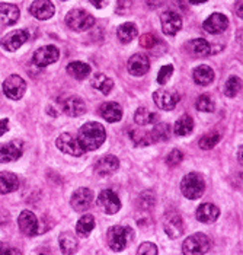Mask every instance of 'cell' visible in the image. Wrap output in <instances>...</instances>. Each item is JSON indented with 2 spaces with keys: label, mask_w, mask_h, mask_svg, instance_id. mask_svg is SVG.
I'll use <instances>...</instances> for the list:
<instances>
[{
  "label": "cell",
  "mask_w": 243,
  "mask_h": 255,
  "mask_svg": "<svg viewBox=\"0 0 243 255\" xmlns=\"http://www.w3.org/2000/svg\"><path fill=\"white\" fill-rule=\"evenodd\" d=\"M28 38H29V35L25 29H16V31L6 34L1 38L0 44L6 51H16V50H19V47H22L28 41Z\"/></svg>",
  "instance_id": "9a60e30c"
},
{
  "label": "cell",
  "mask_w": 243,
  "mask_h": 255,
  "mask_svg": "<svg viewBox=\"0 0 243 255\" xmlns=\"http://www.w3.org/2000/svg\"><path fill=\"white\" fill-rule=\"evenodd\" d=\"M23 143L20 140H10L6 143H0V163L15 162L22 156Z\"/></svg>",
  "instance_id": "8fae6325"
},
{
  "label": "cell",
  "mask_w": 243,
  "mask_h": 255,
  "mask_svg": "<svg viewBox=\"0 0 243 255\" xmlns=\"http://www.w3.org/2000/svg\"><path fill=\"white\" fill-rule=\"evenodd\" d=\"M26 91V82L18 75H10L3 82V94L9 99L19 101Z\"/></svg>",
  "instance_id": "52a82bcc"
},
{
  "label": "cell",
  "mask_w": 243,
  "mask_h": 255,
  "mask_svg": "<svg viewBox=\"0 0 243 255\" xmlns=\"http://www.w3.org/2000/svg\"><path fill=\"white\" fill-rule=\"evenodd\" d=\"M4 254H20V251L19 250H15V248H10L6 244H0V255Z\"/></svg>",
  "instance_id": "f6af8a7d"
},
{
  "label": "cell",
  "mask_w": 243,
  "mask_h": 255,
  "mask_svg": "<svg viewBox=\"0 0 243 255\" xmlns=\"http://www.w3.org/2000/svg\"><path fill=\"white\" fill-rule=\"evenodd\" d=\"M163 229L170 239H176V238L182 236L183 231H185L183 219L178 213L166 215V217L163 219Z\"/></svg>",
  "instance_id": "5bb4252c"
},
{
  "label": "cell",
  "mask_w": 243,
  "mask_h": 255,
  "mask_svg": "<svg viewBox=\"0 0 243 255\" xmlns=\"http://www.w3.org/2000/svg\"><path fill=\"white\" fill-rule=\"evenodd\" d=\"M137 35H139V29H137L136 23H133V22H125V23L120 25L117 29V37L122 44L131 42Z\"/></svg>",
  "instance_id": "4dcf8cb0"
},
{
  "label": "cell",
  "mask_w": 243,
  "mask_h": 255,
  "mask_svg": "<svg viewBox=\"0 0 243 255\" xmlns=\"http://www.w3.org/2000/svg\"><path fill=\"white\" fill-rule=\"evenodd\" d=\"M195 217H197V220L201 222V223H207V225L214 223V222L220 217V209H219L217 206L211 204V203H204V204H201V206L197 209Z\"/></svg>",
  "instance_id": "44dd1931"
},
{
  "label": "cell",
  "mask_w": 243,
  "mask_h": 255,
  "mask_svg": "<svg viewBox=\"0 0 243 255\" xmlns=\"http://www.w3.org/2000/svg\"><path fill=\"white\" fill-rule=\"evenodd\" d=\"M161 116L158 113H153L152 110L146 108V107H140L136 113H134V121L139 126H149V124H156L159 123Z\"/></svg>",
  "instance_id": "83f0119b"
},
{
  "label": "cell",
  "mask_w": 243,
  "mask_h": 255,
  "mask_svg": "<svg viewBox=\"0 0 243 255\" xmlns=\"http://www.w3.org/2000/svg\"><path fill=\"white\" fill-rule=\"evenodd\" d=\"M195 108L201 113H213L216 110V104L210 95H201L195 102Z\"/></svg>",
  "instance_id": "f35d334b"
},
{
  "label": "cell",
  "mask_w": 243,
  "mask_h": 255,
  "mask_svg": "<svg viewBox=\"0 0 243 255\" xmlns=\"http://www.w3.org/2000/svg\"><path fill=\"white\" fill-rule=\"evenodd\" d=\"M127 69H128L130 75H133L136 78L144 76L149 72V69H150V60H149V57L146 54L137 53V54L130 57L128 64H127Z\"/></svg>",
  "instance_id": "ac0fdd59"
},
{
  "label": "cell",
  "mask_w": 243,
  "mask_h": 255,
  "mask_svg": "<svg viewBox=\"0 0 243 255\" xmlns=\"http://www.w3.org/2000/svg\"><path fill=\"white\" fill-rule=\"evenodd\" d=\"M192 78H194V82L197 85H200V86H208L214 80V70L210 66L201 64V66H198V67L194 69Z\"/></svg>",
  "instance_id": "484cf974"
},
{
  "label": "cell",
  "mask_w": 243,
  "mask_h": 255,
  "mask_svg": "<svg viewBox=\"0 0 243 255\" xmlns=\"http://www.w3.org/2000/svg\"><path fill=\"white\" fill-rule=\"evenodd\" d=\"M153 143L156 141H167L170 138V126L166 123H156L153 130L150 131Z\"/></svg>",
  "instance_id": "836d02e7"
},
{
  "label": "cell",
  "mask_w": 243,
  "mask_h": 255,
  "mask_svg": "<svg viewBox=\"0 0 243 255\" xmlns=\"http://www.w3.org/2000/svg\"><path fill=\"white\" fill-rule=\"evenodd\" d=\"M161 23H162L163 34L173 37L182 29V18L178 12L164 10L161 13Z\"/></svg>",
  "instance_id": "9c48e42d"
},
{
  "label": "cell",
  "mask_w": 243,
  "mask_h": 255,
  "mask_svg": "<svg viewBox=\"0 0 243 255\" xmlns=\"http://www.w3.org/2000/svg\"><path fill=\"white\" fill-rule=\"evenodd\" d=\"M179 99H181V95L173 89H163L162 88V89H158L153 94V101H155L156 107L163 110V111L175 110Z\"/></svg>",
  "instance_id": "ba28073f"
},
{
  "label": "cell",
  "mask_w": 243,
  "mask_h": 255,
  "mask_svg": "<svg viewBox=\"0 0 243 255\" xmlns=\"http://www.w3.org/2000/svg\"><path fill=\"white\" fill-rule=\"evenodd\" d=\"M59 244H60V250L63 254H75L79 248L78 235L72 232H63L59 236Z\"/></svg>",
  "instance_id": "4316f807"
},
{
  "label": "cell",
  "mask_w": 243,
  "mask_h": 255,
  "mask_svg": "<svg viewBox=\"0 0 243 255\" xmlns=\"http://www.w3.org/2000/svg\"><path fill=\"white\" fill-rule=\"evenodd\" d=\"M211 248V239L205 234H194L186 238L182 244V253L186 255L205 254Z\"/></svg>",
  "instance_id": "5b68a950"
},
{
  "label": "cell",
  "mask_w": 243,
  "mask_h": 255,
  "mask_svg": "<svg viewBox=\"0 0 243 255\" xmlns=\"http://www.w3.org/2000/svg\"><path fill=\"white\" fill-rule=\"evenodd\" d=\"M130 236H131V229L130 228H124V226H120V225H115V226L108 229L106 241H108V245H109V248L112 251L120 253L127 247V244L130 241Z\"/></svg>",
  "instance_id": "277c9868"
},
{
  "label": "cell",
  "mask_w": 243,
  "mask_h": 255,
  "mask_svg": "<svg viewBox=\"0 0 243 255\" xmlns=\"http://www.w3.org/2000/svg\"><path fill=\"white\" fill-rule=\"evenodd\" d=\"M155 203H156V196H155L153 191H144L142 196L139 197V207L142 210H150V209H153Z\"/></svg>",
  "instance_id": "ab89813d"
},
{
  "label": "cell",
  "mask_w": 243,
  "mask_h": 255,
  "mask_svg": "<svg viewBox=\"0 0 243 255\" xmlns=\"http://www.w3.org/2000/svg\"><path fill=\"white\" fill-rule=\"evenodd\" d=\"M96 9H102V7H105L106 4H108V0H89Z\"/></svg>",
  "instance_id": "c3c4849f"
},
{
  "label": "cell",
  "mask_w": 243,
  "mask_h": 255,
  "mask_svg": "<svg viewBox=\"0 0 243 255\" xmlns=\"http://www.w3.org/2000/svg\"><path fill=\"white\" fill-rule=\"evenodd\" d=\"M120 168V160L114 155H105L99 157L95 163V172L99 177H109Z\"/></svg>",
  "instance_id": "e0dca14e"
},
{
  "label": "cell",
  "mask_w": 243,
  "mask_h": 255,
  "mask_svg": "<svg viewBox=\"0 0 243 255\" xmlns=\"http://www.w3.org/2000/svg\"><path fill=\"white\" fill-rule=\"evenodd\" d=\"M92 86L96 88V89H99L103 95H109L111 91H112V88H114V80L106 78L102 73H98V75H95V78L92 79Z\"/></svg>",
  "instance_id": "e575fe53"
},
{
  "label": "cell",
  "mask_w": 243,
  "mask_h": 255,
  "mask_svg": "<svg viewBox=\"0 0 243 255\" xmlns=\"http://www.w3.org/2000/svg\"><path fill=\"white\" fill-rule=\"evenodd\" d=\"M19 7L12 3H0V23L13 25L19 20Z\"/></svg>",
  "instance_id": "cb8c5ba5"
},
{
  "label": "cell",
  "mask_w": 243,
  "mask_h": 255,
  "mask_svg": "<svg viewBox=\"0 0 243 255\" xmlns=\"http://www.w3.org/2000/svg\"><path fill=\"white\" fill-rule=\"evenodd\" d=\"M29 12L34 18L40 20H47L54 16L56 7L50 0H35L29 6Z\"/></svg>",
  "instance_id": "d6986e66"
},
{
  "label": "cell",
  "mask_w": 243,
  "mask_h": 255,
  "mask_svg": "<svg viewBox=\"0 0 243 255\" xmlns=\"http://www.w3.org/2000/svg\"><path fill=\"white\" fill-rule=\"evenodd\" d=\"M192 4H201V3H205V1H208V0H189Z\"/></svg>",
  "instance_id": "f907efd6"
},
{
  "label": "cell",
  "mask_w": 243,
  "mask_h": 255,
  "mask_svg": "<svg viewBox=\"0 0 243 255\" xmlns=\"http://www.w3.org/2000/svg\"><path fill=\"white\" fill-rule=\"evenodd\" d=\"M99 114L108 123H118L122 118V108L118 102H103L99 107Z\"/></svg>",
  "instance_id": "603a6c76"
},
{
  "label": "cell",
  "mask_w": 243,
  "mask_h": 255,
  "mask_svg": "<svg viewBox=\"0 0 243 255\" xmlns=\"http://www.w3.org/2000/svg\"><path fill=\"white\" fill-rule=\"evenodd\" d=\"M146 4L150 7V9H158L159 6L163 4V0H146Z\"/></svg>",
  "instance_id": "7dc6e473"
},
{
  "label": "cell",
  "mask_w": 243,
  "mask_h": 255,
  "mask_svg": "<svg viewBox=\"0 0 243 255\" xmlns=\"http://www.w3.org/2000/svg\"><path fill=\"white\" fill-rule=\"evenodd\" d=\"M78 138L81 141V147L84 149V152L86 150H96L103 144V141L106 138V131H105V127L101 123L89 121L81 127Z\"/></svg>",
  "instance_id": "6da1fadb"
},
{
  "label": "cell",
  "mask_w": 243,
  "mask_h": 255,
  "mask_svg": "<svg viewBox=\"0 0 243 255\" xmlns=\"http://www.w3.org/2000/svg\"><path fill=\"white\" fill-rule=\"evenodd\" d=\"M92 203H93V191L84 187L76 190L70 198V204L76 212H86Z\"/></svg>",
  "instance_id": "2e32d148"
},
{
  "label": "cell",
  "mask_w": 243,
  "mask_h": 255,
  "mask_svg": "<svg viewBox=\"0 0 243 255\" xmlns=\"http://www.w3.org/2000/svg\"><path fill=\"white\" fill-rule=\"evenodd\" d=\"M182 160H183V153L179 150V149H173V150L167 155V157H166V163H167V166H170V168L178 166Z\"/></svg>",
  "instance_id": "60d3db41"
},
{
  "label": "cell",
  "mask_w": 243,
  "mask_h": 255,
  "mask_svg": "<svg viewBox=\"0 0 243 255\" xmlns=\"http://www.w3.org/2000/svg\"><path fill=\"white\" fill-rule=\"evenodd\" d=\"M66 23L70 29L76 31V32H83L93 26L95 18L84 9H72L66 15Z\"/></svg>",
  "instance_id": "3957f363"
},
{
  "label": "cell",
  "mask_w": 243,
  "mask_h": 255,
  "mask_svg": "<svg viewBox=\"0 0 243 255\" xmlns=\"http://www.w3.org/2000/svg\"><path fill=\"white\" fill-rule=\"evenodd\" d=\"M93 228H95V217L92 215H84L79 219L76 225V235L79 238H87L93 231Z\"/></svg>",
  "instance_id": "d6a6232c"
},
{
  "label": "cell",
  "mask_w": 243,
  "mask_h": 255,
  "mask_svg": "<svg viewBox=\"0 0 243 255\" xmlns=\"http://www.w3.org/2000/svg\"><path fill=\"white\" fill-rule=\"evenodd\" d=\"M19 188V178L13 172H0V194H10Z\"/></svg>",
  "instance_id": "d4e9b609"
},
{
  "label": "cell",
  "mask_w": 243,
  "mask_h": 255,
  "mask_svg": "<svg viewBox=\"0 0 243 255\" xmlns=\"http://www.w3.org/2000/svg\"><path fill=\"white\" fill-rule=\"evenodd\" d=\"M220 133H217V131H210V133H207V134H204L203 137L200 138V147L203 149V150H210V149H213L214 146H217V143L220 141Z\"/></svg>",
  "instance_id": "74e56055"
},
{
  "label": "cell",
  "mask_w": 243,
  "mask_h": 255,
  "mask_svg": "<svg viewBox=\"0 0 243 255\" xmlns=\"http://www.w3.org/2000/svg\"><path fill=\"white\" fill-rule=\"evenodd\" d=\"M137 254L140 255H158L159 254V250L158 247L153 244V242H143L140 245V248L137 250Z\"/></svg>",
  "instance_id": "7bdbcfd3"
},
{
  "label": "cell",
  "mask_w": 243,
  "mask_h": 255,
  "mask_svg": "<svg viewBox=\"0 0 243 255\" xmlns=\"http://www.w3.org/2000/svg\"><path fill=\"white\" fill-rule=\"evenodd\" d=\"M92 69L89 64L83 63V61H72L69 66H67V73L70 76H73L78 80H84V79L89 78Z\"/></svg>",
  "instance_id": "f546056e"
},
{
  "label": "cell",
  "mask_w": 243,
  "mask_h": 255,
  "mask_svg": "<svg viewBox=\"0 0 243 255\" xmlns=\"http://www.w3.org/2000/svg\"><path fill=\"white\" fill-rule=\"evenodd\" d=\"M192 130H194V120L188 114H183L182 117L178 118L173 126V133L179 137L189 136L192 133Z\"/></svg>",
  "instance_id": "f1b7e54d"
},
{
  "label": "cell",
  "mask_w": 243,
  "mask_h": 255,
  "mask_svg": "<svg viewBox=\"0 0 243 255\" xmlns=\"http://www.w3.org/2000/svg\"><path fill=\"white\" fill-rule=\"evenodd\" d=\"M186 50L191 53V54H195V56H208L210 51H211V45L207 39L204 38H195L191 39L188 44H186Z\"/></svg>",
  "instance_id": "1f68e13d"
},
{
  "label": "cell",
  "mask_w": 243,
  "mask_h": 255,
  "mask_svg": "<svg viewBox=\"0 0 243 255\" xmlns=\"http://www.w3.org/2000/svg\"><path fill=\"white\" fill-rule=\"evenodd\" d=\"M63 111L69 117H81L86 113V104L81 97H69L63 102Z\"/></svg>",
  "instance_id": "7402d4cb"
},
{
  "label": "cell",
  "mask_w": 243,
  "mask_h": 255,
  "mask_svg": "<svg viewBox=\"0 0 243 255\" xmlns=\"http://www.w3.org/2000/svg\"><path fill=\"white\" fill-rule=\"evenodd\" d=\"M56 146L63 153H67V155H72V156H81L84 153V149L81 147L79 138L73 136L72 133L60 134L56 140Z\"/></svg>",
  "instance_id": "8992f818"
},
{
  "label": "cell",
  "mask_w": 243,
  "mask_h": 255,
  "mask_svg": "<svg viewBox=\"0 0 243 255\" xmlns=\"http://www.w3.org/2000/svg\"><path fill=\"white\" fill-rule=\"evenodd\" d=\"M236 15L242 19L243 18V13H242V1H238L236 3Z\"/></svg>",
  "instance_id": "681fc988"
},
{
  "label": "cell",
  "mask_w": 243,
  "mask_h": 255,
  "mask_svg": "<svg viewBox=\"0 0 243 255\" xmlns=\"http://www.w3.org/2000/svg\"><path fill=\"white\" fill-rule=\"evenodd\" d=\"M9 130V120L4 118V120H0V136H3L4 133H7Z\"/></svg>",
  "instance_id": "bcb514c9"
},
{
  "label": "cell",
  "mask_w": 243,
  "mask_h": 255,
  "mask_svg": "<svg viewBox=\"0 0 243 255\" xmlns=\"http://www.w3.org/2000/svg\"><path fill=\"white\" fill-rule=\"evenodd\" d=\"M98 206L105 215H115L121 209V201L112 190H103L98 196Z\"/></svg>",
  "instance_id": "30bf717a"
},
{
  "label": "cell",
  "mask_w": 243,
  "mask_h": 255,
  "mask_svg": "<svg viewBox=\"0 0 243 255\" xmlns=\"http://www.w3.org/2000/svg\"><path fill=\"white\" fill-rule=\"evenodd\" d=\"M242 146H241V149H239V155H238V157H239V160H241V163H242Z\"/></svg>",
  "instance_id": "816d5d0a"
},
{
  "label": "cell",
  "mask_w": 243,
  "mask_h": 255,
  "mask_svg": "<svg viewBox=\"0 0 243 255\" xmlns=\"http://www.w3.org/2000/svg\"><path fill=\"white\" fill-rule=\"evenodd\" d=\"M242 91V79L238 76H232L226 80L224 85V95L229 98H235Z\"/></svg>",
  "instance_id": "d590c367"
},
{
  "label": "cell",
  "mask_w": 243,
  "mask_h": 255,
  "mask_svg": "<svg viewBox=\"0 0 243 255\" xmlns=\"http://www.w3.org/2000/svg\"><path fill=\"white\" fill-rule=\"evenodd\" d=\"M156 42H158V38L155 37V34H144V35H142V38H140L142 47L149 48V50H152Z\"/></svg>",
  "instance_id": "ee69618b"
},
{
  "label": "cell",
  "mask_w": 243,
  "mask_h": 255,
  "mask_svg": "<svg viewBox=\"0 0 243 255\" xmlns=\"http://www.w3.org/2000/svg\"><path fill=\"white\" fill-rule=\"evenodd\" d=\"M203 28L208 34H222L229 28V18L223 13H213L204 20Z\"/></svg>",
  "instance_id": "ffe728a7"
},
{
  "label": "cell",
  "mask_w": 243,
  "mask_h": 255,
  "mask_svg": "<svg viewBox=\"0 0 243 255\" xmlns=\"http://www.w3.org/2000/svg\"><path fill=\"white\" fill-rule=\"evenodd\" d=\"M172 75H173V66L172 64L162 66V69L158 73V83L159 85H164L169 79L172 78Z\"/></svg>",
  "instance_id": "b9f144b4"
},
{
  "label": "cell",
  "mask_w": 243,
  "mask_h": 255,
  "mask_svg": "<svg viewBox=\"0 0 243 255\" xmlns=\"http://www.w3.org/2000/svg\"><path fill=\"white\" fill-rule=\"evenodd\" d=\"M60 57V51L56 45H45L38 48L34 56H32V61L34 64H37L38 67H47L53 63H56Z\"/></svg>",
  "instance_id": "7c38bea8"
},
{
  "label": "cell",
  "mask_w": 243,
  "mask_h": 255,
  "mask_svg": "<svg viewBox=\"0 0 243 255\" xmlns=\"http://www.w3.org/2000/svg\"><path fill=\"white\" fill-rule=\"evenodd\" d=\"M18 226L20 232L26 236H35L40 234L38 219L31 210H22L18 217Z\"/></svg>",
  "instance_id": "4fadbf2b"
},
{
  "label": "cell",
  "mask_w": 243,
  "mask_h": 255,
  "mask_svg": "<svg viewBox=\"0 0 243 255\" xmlns=\"http://www.w3.org/2000/svg\"><path fill=\"white\" fill-rule=\"evenodd\" d=\"M130 137L133 140V143L136 146H150L153 144V138H152V134L150 131H143V130H133L130 133Z\"/></svg>",
  "instance_id": "8d00e7d4"
},
{
  "label": "cell",
  "mask_w": 243,
  "mask_h": 255,
  "mask_svg": "<svg viewBox=\"0 0 243 255\" xmlns=\"http://www.w3.org/2000/svg\"><path fill=\"white\" fill-rule=\"evenodd\" d=\"M181 191L188 200H198L205 191V179L200 172H189L181 181Z\"/></svg>",
  "instance_id": "7a4b0ae2"
}]
</instances>
